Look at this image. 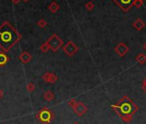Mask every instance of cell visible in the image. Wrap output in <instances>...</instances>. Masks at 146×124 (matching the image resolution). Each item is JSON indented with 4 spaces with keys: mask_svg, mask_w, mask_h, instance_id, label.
<instances>
[{
    "mask_svg": "<svg viewBox=\"0 0 146 124\" xmlns=\"http://www.w3.org/2000/svg\"><path fill=\"white\" fill-rule=\"evenodd\" d=\"M27 90H28L29 92H33V91L35 90V84L32 83V82L28 83V85H27Z\"/></svg>",
    "mask_w": 146,
    "mask_h": 124,
    "instance_id": "e0dca14e",
    "label": "cell"
},
{
    "mask_svg": "<svg viewBox=\"0 0 146 124\" xmlns=\"http://www.w3.org/2000/svg\"><path fill=\"white\" fill-rule=\"evenodd\" d=\"M35 117L41 124H49L53 120L54 115L51 109L44 107L36 113Z\"/></svg>",
    "mask_w": 146,
    "mask_h": 124,
    "instance_id": "3957f363",
    "label": "cell"
},
{
    "mask_svg": "<svg viewBox=\"0 0 146 124\" xmlns=\"http://www.w3.org/2000/svg\"><path fill=\"white\" fill-rule=\"evenodd\" d=\"M37 25L40 27V28H45L46 25H47V23L46 22V20L44 19H40L37 23Z\"/></svg>",
    "mask_w": 146,
    "mask_h": 124,
    "instance_id": "ac0fdd59",
    "label": "cell"
},
{
    "mask_svg": "<svg viewBox=\"0 0 146 124\" xmlns=\"http://www.w3.org/2000/svg\"><path fill=\"white\" fill-rule=\"evenodd\" d=\"M59 5L56 3V2H52L51 4H50V5L48 6V9H49V11H51V12H52V13H56L58 10H59Z\"/></svg>",
    "mask_w": 146,
    "mask_h": 124,
    "instance_id": "5bb4252c",
    "label": "cell"
},
{
    "mask_svg": "<svg viewBox=\"0 0 146 124\" xmlns=\"http://www.w3.org/2000/svg\"><path fill=\"white\" fill-rule=\"evenodd\" d=\"M4 97V91L2 89H0V98H2Z\"/></svg>",
    "mask_w": 146,
    "mask_h": 124,
    "instance_id": "7402d4cb",
    "label": "cell"
},
{
    "mask_svg": "<svg viewBox=\"0 0 146 124\" xmlns=\"http://www.w3.org/2000/svg\"><path fill=\"white\" fill-rule=\"evenodd\" d=\"M73 124H79L78 122H75V123H73Z\"/></svg>",
    "mask_w": 146,
    "mask_h": 124,
    "instance_id": "83f0119b",
    "label": "cell"
},
{
    "mask_svg": "<svg viewBox=\"0 0 146 124\" xmlns=\"http://www.w3.org/2000/svg\"><path fill=\"white\" fill-rule=\"evenodd\" d=\"M143 1H142V0H136V1L134 2V6L136 7V8H140L142 5H143Z\"/></svg>",
    "mask_w": 146,
    "mask_h": 124,
    "instance_id": "ffe728a7",
    "label": "cell"
},
{
    "mask_svg": "<svg viewBox=\"0 0 146 124\" xmlns=\"http://www.w3.org/2000/svg\"><path fill=\"white\" fill-rule=\"evenodd\" d=\"M135 1L136 0H113V2L125 11H129L133 6Z\"/></svg>",
    "mask_w": 146,
    "mask_h": 124,
    "instance_id": "8992f818",
    "label": "cell"
},
{
    "mask_svg": "<svg viewBox=\"0 0 146 124\" xmlns=\"http://www.w3.org/2000/svg\"><path fill=\"white\" fill-rule=\"evenodd\" d=\"M136 61L139 64H143L146 62V55L144 53H139L136 57Z\"/></svg>",
    "mask_w": 146,
    "mask_h": 124,
    "instance_id": "9a60e30c",
    "label": "cell"
},
{
    "mask_svg": "<svg viewBox=\"0 0 146 124\" xmlns=\"http://www.w3.org/2000/svg\"><path fill=\"white\" fill-rule=\"evenodd\" d=\"M77 103H78V101L75 98H72V99H70V100L68 101V105L70 106L72 109L77 105Z\"/></svg>",
    "mask_w": 146,
    "mask_h": 124,
    "instance_id": "d6986e66",
    "label": "cell"
},
{
    "mask_svg": "<svg viewBox=\"0 0 146 124\" xmlns=\"http://www.w3.org/2000/svg\"><path fill=\"white\" fill-rule=\"evenodd\" d=\"M9 61V57L5 54V52H0V67H4Z\"/></svg>",
    "mask_w": 146,
    "mask_h": 124,
    "instance_id": "7c38bea8",
    "label": "cell"
},
{
    "mask_svg": "<svg viewBox=\"0 0 146 124\" xmlns=\"http://www.w3.org/2000/svg\"><path fill=\"white\" fill-rule=\"evenodd\" d=\"M142 1H143V0H142Z\"/></svg>",
    "mask_w": 146,
    "mask_h": 124,
    "instance_id": "f1b7e54d",
    "label": "cell"
},
{
    "mask_svg": "<svg viewBox=\"0 0 146 124\" xmlns=\"http://www.w3.org/2000/svg\"><path fill=\"white\" fill-rule=\"evenodd\" d=\"M47 44L50 47V49L52 52H57L62 46H63V41L56 35L53 34L47 41H46Z\"/></svg>",
    "mask_w": 146,
    "mask_h": 124,
    "instance_id": "277c9868",
    "label": "cell"
},
{
    "mask_svg": "<svg viewBox=\"0 0 146 124\" xmlns=\"http://www.w3.org/2000/svg\"><path fill=\"white\" fill-rule=\"evenodd\" d=\"M85 7H86V9H87L88 11H92V10L94 9L95 5H94V4H93L92 2H89V3H87V4L85 5Z\"/></svg>",
    "mask_w": 146,
    "mask_h": 124,
    "instance_id": "44dd1931",
    "label": "cell"
},
{
    "mask_svg": "<svg viewBox=\"0 0 146 124\" xmlns=\"http://www.w3.org/2000/svg\"><path fill=\"white\" fill-rule=\"evenodd\" d=\"M143 85H146V77H145L144 79L143 80Z\"/></svg>",
    "mask_w": 146,
    "mask_h": 124,
    "instance_id": "d4e9b609",
    "label": "cell"
},
{
    "mask_svg": "<svg viewBox=\"0 0 146 124\" xmlns=\"http://www.w3.org/2000/svg\"><path fill=\"white\" fill-rule=\"evenodd\" d=\"M44 97V99L47 102H51L54 99V94L51 91H47L44 93L43 95Z\"/></svg>",
    "mask_w": 146,
    "mask_h": 124,
    "instance_id": "4fadbf2b",
    "label": "cell"
},
{
    "mask_svg": "<svg viewBox=\"0 0 146 124\" xmlns=\"http://www.w3.org/2000/svg\"><path fill=\"white\" fill-rule=\"evenodd\" d=\"M23 2H28L29 0H23Z\"/></svg>",
    "mask_w": 146,
    "mask_h": 124,
    "instance_id": "4316f807",
    "label": "cell"
},
{
    "mask_svg": "<svg viewBox=\"0 0 146 124\" xmlns=\"http://www.w3.org/2000/svg\"><path fill=\"white\" fill-rule=\"evenodd\" d=\"M133 27L137 29V30H142L144 26H145V23L142 20V19H137L134 23H133Z\"/></svg>",
    "mask_w": 146,
    "mask_h": 124,
    "instance_id": "8fae6325",
    "label": "cell"
},
{
    "mask_svg": "<svg viewBox=\"0 0 146 124\" xmlns=\"http://www.w3.org/2000/svg\"><path fill=\"white\" fill-rule=\"evenodd\" d=\"M40 51L41 52H43V53H46L49 49H50V47H49V45L47 44V42L46 41L45 43H43L41 46H40Z\"/></svg>",
    "mask_w": 146,
    "mask_h": 124,
    "instance_id": "2e32d148",
    "label": "cell"
},
{
    "mask_svg": "<svg viewBox=\"0 0 146 124\" xmlns=\"http://www.w3.org/2000/svg\"><path fill=\"white\" fill-rule=\"evenodd\" d=\"M22 39V35L8 21L0 25V48L3 52H9Z\"/></svg>",
    "mask_w": 146,
    "mask_h": 124,
    "instance_id": "6da1fadb",
    "label": "cell"
},
{
    "mask_svg": "<svg viewBox=\"0 0 146 124\" xmlns=\"http://www.w3.org/2000/svg\"><path fill=\"white\" fill-rule=\"evenodd\" d=\"M143 49H144V50L146 51V42H145V43L143 44Z\"/></svg>",
    "mask_w": 146,
    "mask_h": 124,
    "instance_id": "484cf974",
    "label": "cell"
},
{
    "mask_svg": "<svg viewBox=\"0 0 146 124\" xmlns=\"http://www.w3.org/2000/svg\"><path fill=\"white\" fill-rule=\"evenodd\" d=\"M73 110H74V112L78 115V116H82L84 115L87 111H88V108L87 106L82 103V102H78L77 105L73 108Z\"/></svg>",
    "mask_w": 146,
    "mask_h": 124,
    "instance_id": "ba28073f",
    "label": "cell"
},
{
    "mask_svg": "<svg viewBox=\"0 0 146 124\" xmlns=\"http://www.w3.org/2000/svg\"><path fill=\"white\" fill-rule=\"evenodd\" d=\"M19 1H20V0H11V2H12L13 4H15V5L18 4V3H19Z\"/></svg>",
    "mask_w": 146,
    "mask_h": 124,
    "instance_id": "cb8c5ba5",
    "label": "cell"
},
{
    "mask_svg": "<svg viewBox=\"0 0 146 124\" xmlns=\"http://www.w3.org/2000/svg\"><path fill=\"white\" fill-rule=\"evenodd\" d=\"M42 79H43L46 83L54 84V83L58 80V77H57L56 74L52 73L46 72V73L42 76Z\"/></svg>",
    "mask_w": 146,
    "mask_h": 124,
    "instance_id": "9c48e42d",
    "label": "cell"
},
{
    "mask_svg": "<svg viewBox=\"0 0 146 124\" xmlns=\"http://www.w3.org/2000/svg\"><path fill=\"white\" fill-rule=\"evenodd\" d=\"M63 50L68 56H73L78 51V47L73 41H70L64 46Z\"/></svg>",
    "mask_w": 146,
    "mask_h": 124,
    "instance_id": "5b68a950",
    "label": "cell"
},
{
    "mask_svg": "<svg viewBox=\"0 0 146 124\" xmlns=\"http://www.w3.org/2000/svg\"><path fill=\"white\" fill-rule=\"evenodd\" d=\"M142 90L144 92H146V85H142Z\"/></svg>",
    "mask_w": 146,
    "mask_h": 124,
    "instance_id": "603a6c76",
    "label": "cell"
},
{
    "mask_svg": "<svg viewBox=\"0 0 146 124\" xmlns=\"http://www.w3.org/2000/svg\"><path fill=\"white\" fill-rule=\"evenodd\" d=\"M129 51V47L127 45H125L124 42H120L118 44V46H116L114 47V52L120 57L125 56Z\"/></svg>",
    "mask_w": 146,
    "mask_h": 124,
    "instance_id": "52a82bcc",
    "label": "cell"
},
{
    "mask_svg": "<svg viewBox=\"0 0 146 124\" xmlns=\"http://www.w3.org/2000/svg\"><path fill=\"white\" fill-rule=\"evenodd\" d=\"M19 59L23 62V63L26 64V63H29V62L32 59V55L29 52L25 51V52H23L19 55Z\"/></svg>",
    "mask_w": 146,
    "mask_h": 124,
    "instance_id": "30bf717a",
    "label": "cell"
},
{
    "mask_svg": "<svg viewBox=\"0 0 146 124\" xmlns=\"http://www.w3.org/2000/svg\"><path fill=\"white\" fill-rule=\"evenodd\" d=\"M111 108L125 123L131 122L133 115L138 110V107L127 96H123L122 98H120L117 103L112 105Z\"/></svg>",
    "mask_w": 146,
    "mask_h": 124,
    "instance_id": "7a4b0ae2",
    "label": "cell"
}]
</instances>
